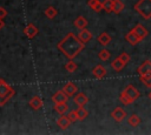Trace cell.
Segmentation results:
<instances>
[{"instance_id": "cell-1", "label": "cell", "mask_w": 151, "mask_h": 135, "mask_svg": "<svg viewBox=\"0 0 151 135\" xmlns=\"http://www.w3.org/2000/svg\"><path fill=\"white\" fill-rule=\"evenodd\" d=\"M58 49L70 60H73L85 47V43L80 41L78 36H76L73 33H67L66 36L58 42L57 45Z\"/></svg>"}, {"instance_id": "cell-2", "label": "cell", "mask_w": 151, "mask_h": 135, "mask_svg": "<svg viewBox=\"0 0 151 135\" xmlns=\"http://www.w3.org/2000/svg\"><path fill=\"white\" fill-rule=\"evenodd\" d=\"M139 96H140L139 90H138L133 85H127V86L122 90V93H120V95H119V101H120L123 104L127 106V104H131L132 102H134Z\"/></svg>"}, {"instance_id": "cell-3", "label": "cell", "mask_w": 151, "mask_h": 135, "mask_svg": "<svg viewBox=\"0 0 151 135\" xmlns=\"http://www.w3.org/2000/svg\"><path fill=\"white\" fill-rule=\"evenodd\" d=\"M133 8L143 19H151V0H138Z\"/></svg>"}, {"instance_id": "cell-4", "label": "cell", "mask_w": 151, "mask_h": 135, "mask_svg": "<svg viewBox=\"0 0 151 135\" xmlns=\"http://www.w3.org/2000/svg\"><path fill=\"white\" fill-rule=\"evenodd\" d=\"M14 93H15V92H14L13 87H11L4 79H0V95H2V96L8 101L9 99L13 97Z\"/></svg>"}, {"instance_id": "cell-5", "label": "cell", "mask_w": 151, "mask_h": 135, "mask_svg": "<svg viewBox=\"0 0 151 135\" xmlns=\"http://www.w3.org/2000/svg\"><path fill=\"white\" fill-rule=\"evenodd\" d=\"M111 117H113V120L117 122H122L126 117V113L122 107H116L111 113Z\"/></svg>"}, {"instance_id": "cell-6", "label": "cell", "mask_w": 151, "mask_h": 135, "mask_svg": "<svg viewBox=\"0 0 151 135\" xmlns=\"http://www.w3.org/2000/svg\"><path fill=\"white\" fill-rule=\"evenodd\" d=\"M67 100H68V95H67L63 89L58 90V92H57V93H54V94H53V96H52V101H53L54 103L67 102Z\"/></svg>"}, {"instance_id": "cell-7", "label": "cell", "mask_w": 151, "mask_h": 135, "mask_svg": "<svg viewBox=\"0 0 151 135\" xmlns=\"http://www.w3.org/2000/svg\"><path fill=\"white\" fill-rule=\"evenodd\" d=\"M137 72L139 75H146V74H151V61L150 60H145L138 68Z\"/></svg>"}, {"instance_id": "cell-8", "label": "cell", "mask_w": 151, "mask_h": 135, "mask_svg": "<svg viewBox=\"0 0 151 135\" xmlns=\"http://www.w3.org/2000/svg\"><path fill=\"white\" fill-rule=\"evenodd\" d=\"M24 33H25V35H26L28 39H32V38H34V36L39 33V31H38V28H37L33 23H28V25L24 28Z\"/></svg>"}, {"instance_id": "cell-9", "label": "cell", "mask_w": 151, "mask_h": 135, "mask_svg": "<svg viewBox=\"0 0 151 135\" xmlns=\"http://www.w3.org/2000/svg\"><path fill=\"white\" fill-rule=\"evenodd\" d=\"M73 102H74L78 107H84V106L88 102V97H87L84 93H78V94L74 96Z\"/></svg>"}, {"instance_id": "cell-10", "label": "cell", "mask_w": 151, "mask_h": 135, "mask_svg": "<svg viewBox=\"0 0 151 135\" xmlns=\"http://www.w3.org/2000/svg\"><path fill=\"white\" fill-rule=\"evenodd\" d=\"M132 31L137 34V36L140 39V40H143L144 38H146L147 36V34H149V32H147V29L146 28H144L140 23H138V25H136L133 28H132Z\"/></svg>"}, {"instance_id": "cell-11", "label": "cell", "mask_w": 151, "mask_h": 135, "mask_svg": "<svg viewBox=\"0 0 151 135\" xmlns=\"http://www.w3.org/2000/svg\"><path fill=\"white\" fill-rule=\"evenodd\" d=\"M125 40H126V41H127V42H129L131 46H136L137 43H139V42L142 41V40H140L138 36H137V34H136V33H134L132 29H131V31H130V32H129V33L125 35Z\"/></svg>"}, {"instance_id": "cell-12", "label": "cell", "mask_w": 151, "mask_h": 135, "mask_svg": "<svg viewBox=\"0 0 151 135\" xmlns=\"http://www.w3.org/2000/svg\"><path fill=\"white\" fill-rule=\"evenodd\" d=\"M29 106L31 108H33L34 110H38V109H41L42 106H44V101L40 96H33L31 100H29Z\"/></svg>"}, {"instance_id": "cell-13", "label": "cell", "mask_w": 151, "mask_h": 135, "mask_svg": "<svg viewBox=\"0 0 151 135\" xmlns=\"http://www.w3.org/2000/svg\"><path fill=\"white\" fill-rule=\"evenodd\" d=\"M92 74L94 75V77L97 79H103L106 75V68L101 65H97L93 69H92Z\"/></svg>"}, {"instance_id": "cell-14", "label": "cell", "mask_w": 151, "mask_h": 135, "mask_svg": "<svg viewBox=\"0 0 151 135\" xmlns=\"http://www.w3.org/2000/svg\"><path fill=\"white\" fill-rule=\"evenodd\" d=\"M63 90H64L68 96H73V95L78 92V87H77L73 82H67V83L64 86Z\"/></svg>"}, {"instance_id": "cell-15", "label": "cell", "mask_w": 151, "mask_h": 135, "mask_svg": "<svg viewBox=\"0 0 151 135\" xmlns=\"http://www.w3.org/2000/svg\"><path fill=\"white\" fill-rule=\"evenodd\" d=\"M72 122L70 121V119L67 117V115L65 116L64 114L63 115H60V117L57 120V124L61 128V129H67L68 127H70V124H71Z\"/></svg>"}, {"instance_id": "cell-16", "label": "cell", "mask_w": 151, "mask_h": 135, "mask_svg": "<svg viewBox=\"0 0 151 135\" xmlns=\"http://www.w3.org/2000/svg\"><path fill=\"white\" fill-rule=\"evenodd\" d=\"M78 38L80 39V41H83L84 43H86V42H88L92 39V33L90 31H87L86 28H84V29H80V32L78 34Z\"/></svg>"}, {"instance_id": "cell-17", "label": "cell", "mask_w": 151, "mask_h": 135, "mask_svg": "<svg viewBox=\"0 0 151 135\" xmlns=\"http://www.w3.org/2000/svg\"><path fill=\"white\" fill-rule=\"evenodd\" d=\"M97 40H98V42L101 45V46H107L110 42H111V36L106 33V32H103V33H100L99 35H98V38H97Z\"/></svg>"}, {"instance_id": "cell-18", "label": "cell", "mask_w": 151, "mask_h": 135, "mask_svg": "<svg viewBox=\"0 0 151 135\" xmlns=\"http://www.w3.org/2000/svg\"><path fill=\"white\" fill-rule=\"evenodd\" d=\"M87 5L94 12H100L103 9V2H100L99 0H88L87 1Z\"/></svg>"}, {"instance_id": "cell-19", "label": "cell", "mask_w": 151, "mask_h": 135, "mask_svg": "<svg viewBox=\"0 0 151 135\" xmlns=\"http://www.w3.org/2000/svg\"><path fill=\"white\" fill-rule=\"evenodd\" d=\"M111 67H112V69L113 70H116V72H120L124 67H125V63L119 59V56L118 58H116L112 62H111Z\"/></svg>"}, {"instance_id": "cell-20", "label": "cell", "mask_w": 151, "mask_h": 135, "mask_svg": "<svg viewBox=\"0 0 151 135\" xmlns=\"http://www.w3.org/2000/svg\"><path fill=\"white\" fill-rule=\"evenodd\" d=\"M54 110L58 113V114H60V115H63V114H65L67 110H68V106H67V102H60V103H54Z\"/></svg>"}, {"instance_id": "cell-21", "label": "cell", "mask_w": 151, "mask_h": 135, "mask_svg": "<svg viewBox=\"0 0 151 135\" xmlns=\"http://www.w3.org/2000/svg\"><path fill=\"white\" fill-rule=\"evenodd\" d=\"M74 26L78 28V29H84V28H86V26H87V20L84 18V16H78L76 20H74Z\"/></svg>"}, {"instance_id": "cell-22", "label": "cell", "mask_w": 151, "mask_h": 135, "mask_svg": "<svg viewBox=\"0 0 151 135\" xmlns=\"http://www.w3.org/2000/svg\"><path fill=\"white\" fill-rule=\"evenodd\" d=\"M124 7H125V5L122 0H113V13L119 14L124 9Z\"/></svg>"}, {"instance_id": "cell-23", "label": "cell", "mask_w": 151, "mask_h": 135, "mask_svg": "<svg viewBox=\"0 0 151 135\" xmlns=\"http://www.w3.org/2000/svg\"><path fill=\"white\" fill-rule=\"evenodd\" d=\"M127 122H129V124H130V126H132V127H137V126H139V124H140L142 120H140V117H139L138 115L132 114V115L127 119Z\"/></svg>"}, {"instance_id": "cell-24", "label": "cell", "mask_w": 151, "mask_h": 135, "mask_svg": "<svg viewBox=\"0 0 151 135\" xmlns=\"http://www.w3.org/2000/svg\"><path fill=\"white\" fill-rule=\"evenodd\" d=\"M103 9L106 13L113 12V0H104L103 1Z\"/></svg>"}, {"instance_id": "cell-25", "label": "cell", "mask_w": 151, "mask_h": 135, "mask_svg": "<svg viewBox=\"0 0 151 135\" xmlns=\"http://www.w3.org/2000/svg\"><path fill=\"white\" fill-rule=\"evenodd\" d=\"M77 115H78V120H79V121H83V120H85V119L87 117L88 112H87L84 107H79V108L77 109Z\"/></svg>"}, {"instance_id": "cell-26", "label": "cell", "mask_w": 151, "mask_h": 135, "mask_svg": "<svg viewBox=\"0 0 151 135\" xmlns=\"http://www.w3.org/2000/svg\"><path fill=\"white\" fill-rule=\"evenodd\" d=\"M45 15L48 18V19H53L57 14H58V12H57V9L53 7V6H50V7H47L46 9H45Z\"/></svg>"}, {"instance_id": "cell-27", "label": "cell", "mask_w": 151, "mask_h": 135, "mask_svg": "<svg viewBox=\"0 0 151 135\" xmlns=\"http://www.w3.org/2000/svg\"><path fill=\"white\" fill-rule=\"evenodd\" d=\"M110 56H111V54H110V52L107 50V49H101V50H99V53H98V58L101 60V61H107L109 59H110Z\"/></svg>"}, {"instance_id": "cell-28", "label": "cell", "mask_w": 151, "mask_h": 135, "mask_svg": "<svg viewBox=\"0 0 151 135\" xmlns=\"http://www.w3.org/2000/svg\"><path fill=\"white\" fill-rule=\"evenodd\" d=\"M139 80L142 83H144L146 87L151 88V74H146V75H139Z\"/></svg>"}, {"instance_id": "cell-29", "label": "cell", "mask_w": 151, "mask_h": 135, "mask_svg": "<svg viewBox=\"0 0 151 135\" xmlns=\"http://www.w3.org/2000/svg\"><path fill=\"white\" fill-rule=\"evenodd\" d=\"M77 68H78L77 63H76V62H73L72 60H70V61L65 65V69H66L68 73H74V72L77 70Z\"/></svg>"}, {"instance_id": "cell-30", "label": "cell", "mask_w": 151, "mask_h": 135, "mask_svg": "<svg viewBox=\"0 0 151 135\" xmlns=\"http://www.w3.org/2000/svg\"><path fill=\"white\" fill-rule=\"evenodd\" d=\"M67 117L70 119V121H71V122H76V121H78L77 110H71V112L67 114Z\"/></svg>"}, {"instance_id": "cell-31", "label": "cell", "mask_w": 151, "mask_h": 135, "mask_svg": "<svg viewBox=\"0 0 151 135\" xmlns=\"http://www.w3.org/2000/svg\"><path fill=\"white\" fill-rule=\"evenodd\" d=\"M119 59H120L125 65H127V63L130 62V55H129L127 53H125V52H123V53L119 55Z\"/></svg>"}, {"instance_id": "cell-32", "label": "cell", "mask_w": 151, "mask_h": 135, "mask_svg": "<svg viewBox=\"0 0 151 135\" xmlns=\"http://www.w3.org/2000/svg\"><path fill=\"white\" fill-rule=\"evenodd\" d=\"M7 16V11L4 7H0V19H4Z\"/></svg>"}, {"instance_id": "cell-33", "label": "cell", "mask_w": 151, "mask_h": 135, "mask_svg": "<svg viewBox=\"0 0 151 135\" xmlns=\"http://www.w3.org/2000/svg\"><path fill=\"white\" fill-rule=\"evenodd\" d=\"M6 102H7V100H6V99H5L2 95H0V106H4Z\"/></svg>"}, {"instance_id": "cell-34", "label": "cell", "mask_w": 151, "mask_h": 135, "mask_svg": "<svg viewBox=\"0 0 151 135\" xmlns=\"http://www.w3.org/2000/svg\"><path fill=\"white\" fill-rule=\"evenodd\" d=\"M5 27V22H4V20L2 19H0V29L1 28H4Z\"/></svg>"}, {"instance_id": "cell-35", "label": "cell", "mask_w": 151, "mask_h": 135, "mask_svg": "<svg viewBox=\"0 0 151 135\" xmlns=\"http://www.w3.org/2000/svg\"><path fill=\"white\" fill-rule=\"evenodd\" d=\"M147 96H149V99H150V100H151V92H150V93H149V95H147Z\"/></svg>"}]
</instances>
